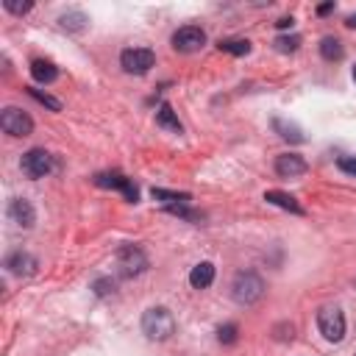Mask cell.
<instances>
[{
	"label": "cell",
	"instance_id": "cell-11",
	"mask_svg": "<svg viewBox=\"0 0 356 356\" xmlns=\"http://www.w3.org/2000/svg\"><path fill=\"white\" fill-rule=\"evenodd\" d=\"M8 220H11L14 225H19V228H31V225L36 222V211H33L31 200L14 197V200L8 203Z\"/></svg>",
	"mask_w": 356,
	"mask_h": 356
},
{
	"label": "cell",
	"instance_id": "cell-15",
	"mask_svg": "<svg viewBox=\"0 0 356 356\" xmlns=\"http://www.w3.org/2000/svg\"><path fill=\"white\" fill-rule=\"evenodd\" d=\"M211 281H214V264H211V261H200V264L192 267L189 284H192L195 289H206V286H211Z\"/></svg>",
	"mask_w": 356,
	"mask_h": 356
},
{
	"label": "cell",
	"instance_id": "cell-17",
	"mask_svg": "<svg viewBox=\"0 0 356 356\" xmlns=\"http://www.w3.org/2000/svg\"><path fill=\"white\" fill-rule=\"evenodd\" d=\"M58 25L64 31H70V33H78V31H83L89 25V17L83 11H78V8H72V11H67V14L58 17Z\"/></svg>",
	"mask_w": 356,
	"mask_h": 356
},
{
	"label": "cell",
	"instance_id": "cell-19",
	"mask_svg": "<svg viewBox=\"0 0 356 356\" xmlns=\"http://www.w3.org/2000/svg\"><path fill=\"white\" fill-rule=\"evenodd\" d=\"M320 56H323L325 61H339V58L345 56V47H342V42H339L337 36H325V39L320 42Z\"/></svg>",
	"mask_w": 356,
	"mask_h": 356
},
{
	"label": "cell",
	"instance_id": "cell-31",
	"mask_svg": "<svg viewBox=\"0 0 356 356\" xmlns=\"http://www.w3.org/2000/svg\"><path fill=\"white\" fill-rule=\"evenodd\" d=\"M350 75H353V81H356V64H353V70H350Z\"/></svg>",
	"mask_w": 356,
	"mask_h": 356
},
{
	"label": "cell",
	"instance_id": "cell-7",
	"mask_svg": "<svg viewBox=\"0 0 356 356\" xmlns=\"http://www.w3.org/2000/svg\"><path fill=\"white\" fill-rule=\"evenodd\" d=\"M0 128L8 136H28L33 131V120L22 108H17V106H6L0 111Z\"/></svg>",
	"mask_w": 356,
	"mask_h": 356
},
{
	"label": "cell",
	"instance_id": "cell-27",
	"mask_svg": "<svg viewBox=\"0 0 356 356\" xmlns=\"http://www.w3.org/2000/svg\"><path fill=\"white\" fill-rule=\"evenodd\" d=\"M3 6H6V11H11V14H19V17H22V14H28V11L33 8V3H17V0H6Z\"/></svg>",
	"mask_w": 356,
	"mask_h": 356
},
{
	"label": "cell",
	"instance_id": "cell-6",
	"mask_svg": "<svg viewBox=\"0 0 356 356\" xmlns=\"http://www.w3.org/2000/svg\"><path fill=\"white\" fill-rule=\"evenodd\" d=\"M156 64V53L150 47H128L120 53V67L128 75H145Z\"/></svg>",
	"mask_w": 356,
	"mask_h": 356
},
{
	"label": "cell",
	"instance_id": "cell-32",
	"mask_svg": "<svg viewBox=\"0 0 356 356\" xmlns=\"http://www.w3.org/2000/svg\"><path fill=\"white\" fill-rule=\"evenodd\" d=\"M353 356H356V353H353Z\"/></svg>",
	"mask_w": 356,
	"mask_h": 356
},
{
	"label": "cell",
	"instance_id": "cell-9",
	"mask_svg": "<svg viewBox=\"0 0 356 356\" xmlns=\"http://www.w3.org/2000/svg\"><path fill=\"white\" fill-rule=\"evenodd\" d=\"M95 184H97V186H106V189H117V192H122L125 200H131V203L139 200V189H136V184H134L131 178H125L122 172H97V175H95Z\"/></svg>",
	"mask_w": 356,
	"mask_h": 356
},
{
	"label": "cell",
	"instance_id": "cell-20",
	"mask_svg": "<svg viewBox=\"0 0 356 356\" xmlns=\"http://www.w3.org/2000/svg\"><path fill=\"white\" fill-rule=\"evenodd\" d=\"M150 195H153V200H161L167 206H178V203H189L192 200L186 192H170V189H159V186H153Z\"/></svg>",
	"mask_w": 356,
	"mask_h": 356
},
{
	"label": "cell",
	"instance_id": "cell-21",
	"mask_svg": "<svg viewBox=\"0 0 356 356\" xmlns=\"http://www.w3.org/2000/svg\"><path fill=\"white\" fill-rule=\"evenodd\" d=\"M217 47L222 53H231V56H248L250 53V42L248 39H220Z\"/></svg>",
	"mask_w": 356,
	"mask_h": 356
},
{
	"label": "cell",
	"instance_id": "cell-23",
	"mask_svg": "<svg viewBox=\"0 0 356 356\" xmlns=\"http://www.w3.org/2000/svg\"><path fill=\"white\" fill-rule=\"evenodd\" d=\"M298 44H300V36H278L275 39V50H281V53H295Z\"/></svg>",
	"mask_w": 356,
	"mask_h": 356
},
{
	"label": "cell",
	"instance_id": "cell-13",
	"mask_svg": "<svg viewBox=\"0 0 356 356\" xmlns=\"http://www.w3.org/2000/svg\"><path fill=\"white\" fill-rule=\"evenodd\" d=\"M31 75L39 83H53L58 78V67L53 61H47V58H33L31 61Z\"/></svg>",
	"mask_w": 356,
	"mask_h": 356
},
{
	"label": "cell",
	"instance_id": "cell-1",
	"mask_svg": "<svg viewBox=\"0 0 356 356\" xmlns=\"http://www.w3.org/2000/svg\"><path fill=\"white\" fill-rule=\"evenodd\" d=\"M142 334L153 342H164L175 334V317L167 306H150L142 314Z\"/></svg>",
	"mask_w": 356,
	"mask_h": 356
},
{
	"label": "cell",
	"instance_id": "cell-29",
	"mask_svg": "<svg viewBox=\"0 0 356 356\" xmlns=\"http://www.w3.org/2000/svg\"><path fill=\"white\" fill-rule=\"evenodd\" d=\"M275 25H278V28H289V25H292V17H281Z\"/></svg>",
	"mask_w": 356,
	"mask_h": 356
},
{
	"label": "cell",
	"instance_id": "cell-30",
	"mask_svg": "<svg viewBox=\"0 0 356 356\" xmlns=\"http://www.w3.org/2000/svg\"><path fill=\"white\" fill-rule=\"evenodd\" d=\"M345 25H348V28H356V14H350V17L345 19Z\"/></svg>",
	"mask_w": 356,
	"mask_h": 356
},
{
	"label": "cell",
	"instance_id": "cell-18",
	"mask_svg": "<svg viewBox=\"0 0 356 356\" xmlns=\"http://www.w3.org/2000/svg\"><path fill=\"white\" fill-rule=\"evenodd\" d=\"M273 128H275V131H278V136H281V139H286V142H295V145L306 142L303 131H300V128H298L295 122H286V120L275 117V120H273Z\"/></svg>",
	"mask_w": 356,
	"mask_h": 356
},
{
	"label": "cell",
	"instance_id": "cell-12",
	"mask_svg": "<svg viewBox=\"0 0 356 356\" xmlns=\"http://www.w3.org/2000/svg\"><path fill=\"white\" fill-rule=\"evenodd\" d=\"M275 172L281 178H298L306 172V159L298 153H281L275 156Z\"/></svg>",
	"mask_w": 356,
	"mask_h": 356
},
{
	"label": "cell",
	"instance_id": "cell-10",
	"mask_svg": "<svg viewBox=\"0 0 356 356\" xmlns=\"http://www.w3.org/2000/svg\"><path fill=\"white\" fill-rule=\"evenodd\" d=\"M36 267H39V261H36V256H31L28 250H14V253L6 256V270L14 273V275H19V278L33 275Z\"/></svg>",
	"mask_w": 356,
	"mask_h": 356
},
{
	"label": "cell",
	"instance_id": "cell-16",
	"mask_svg": "<svg viewBox=\"0 0 356 356\" xmlns=\"http://www.w3.org/2000/svg\"><path fill=\"white\" fill-rule=\"evenodd\" d=\"M156 125L164 128V131H170V134H181V131H184V128H181V120H178V114L170 108V103H161V106H159V111H156Z\"/></svg>",
	"mask_w": 356,
	"mask_h": 356
},
{
	"label": "cell",
	"instance_id": "cell-2",
	"mask_svg": "<svg viewBox=\"0 0 356 356\" xmlns=\"http://www.w3.org/2000/svg\"><path fill=\"white\" fill-rule=\"evenodd\" d=\"M264 295V281L253 273V270H242L234 275V284H231V298L242 306H250L256 303L259 298Z\"/></svg>",
	"mask_w": 356,
	"mask_h": 356
},
{
	"label": "cell",
	"instance_id": "cell-22",
	"mask_svg": "<svg viewBox=\"0 0 356 356\" xmlns=\"http://www.w3.org/2000/svg\"><path fill=\"white\" fill-rule=\"evenodd\" d=\"M236 331H239V328H236L234 323H225V325L217 328V339H220L222 345H234V342H236Z\"/></svg>",
	"mask_w": 356,
	"mask_h": 356
},
{
	"label": "cell",
	"instance_id": "cell-24",
	"mask_svg": "<svg viewBox=\"0 0 356 356\" xmlns=\"http://www.w3.org/2000/svg\"><path fill=\"white\" fill-rule=\"evenodd\" d=\"M92 289H95L97 298H108V295H114V281L111 278H95Z\"/></svg>",
	"mask_w": 356,
	"mask_h": 356
},
{
	"label": "cell",
	"instance_id": "cell-8",
	"mask_svg": "<svg viewBox=\"0 0 356 356\" xmlns=\"http://www.w3.org/2000/svg\"><path fill=\"white\" fill-rule=\"evenodd\" d=\"M172 47L178 50V53H195V50H200L203 44H206V31L203 28H197V25H181L175 33H172Z\"/></svg>",
	"mask_w": 356,
	"mask_h": 356
},
{
	"label": "cell",
	"instance_id": "cell-4",
	"mask_svg": "<svg viewBox=\"0 0 356 356\" xmlns=\"http://www.w3.org/2000/svg\"><path fill=\"white\" fill-rule=\"evenodd\" d=\"M53 167H56V161H53V156H50L44 147H31V150L22 153V159H19V170H22L31 181L44 178Z\"/></svg>",
	"mask_w": 356,
	"mask_h": 356
},
{
	"label": "cell",
	"instance_id": "cell-28",
	"mask_svg": "<svg viewBox=\"0 0 356 356\" xmlns=\"http://www.w3.org/2000/svg\"><path fill=\"white\" fill-rule=\"evenodd\" d=\"M328 11H334V3H323V6H317V14H320V17L328 14Z\"/></svg>",
	"mask_w": 356,
	"mask_h": 356
},
{
	"label": "cell",
	"instance_id": "cell-3",
	"mask_svg": "<svg viewBox=\"0 0 356 356\" xmlns=\"http://www.w3.org/2000/svg\"><path fill=\"white\" fill-rule=\"evenodd\" d=\"M317 328L323 339L328 342H342L345 339V314L339 306H323L317 312Z\"/></svg>",
	"mask_w": 356,
	"mask_h": 356
},
{
	"label": "cell",
	"instance_id": "cell-25",
	"mask_svg": "<svg viewBox=\"0 0 356 356\" xmlns=\"http://www.w3.org/2000/svg\"><path fill=\"white\" fill-rule=\"evenodd\" d=\"M31 92V97H36L42 106H47L50 111H61V103L56 100V97H50V95H44V92H39V89H28Z\"/></svg>",
	"mask_w": 356,
	"mask_h": 356
},
{
	"label": "cell",
	"instance_id": "cell-5",
	"mask_svg": "<svg viewBox=\"0 0 356 356\" xmlns=\"http://www.w3.org/2000/svg\"><path fill=\"white\" fill-rule=\"evenodd\" d=\"M145 270H147V256H145L142 248H136V245H122V248L117 250V273H120L122 278H134V275H139V273H145Z\"/></svg>",
	"mask_w": 356,
	"mask_h": 356
},
{
	"label": "cell",
	"instance_id": "cell-26",
	"mask_svg": "<svg viewBox=\"0 0 356 356\" xmlns=\"http://www.w3.org/2000/svg\"><path fill=\"white\" fill-rule=\"evenodd\" d=\"M337 167H339L342 172H348V175L356 178V156H339V159H337Z\"/></svg>",
	"mask_w": 356,
	"mask_h": 356
},
{
	"label": "cell",
	"instance_id": "cell-14",
	"mask_svg": "<svg viewBox=\"0 0 356 356\" xmlns=\"http://www.w3.org/2000/svg\"><path fill=\"white\" fill-rule=\"evenodd\" d=\"M264 200H267V203H273V206H278V209H286V211H292V214H303V206H300L292 195H286V192L267 189V192H264Z\"/></svg>",
	"mask_w": 356,
	"mask_h": 356
}]
</instances>
